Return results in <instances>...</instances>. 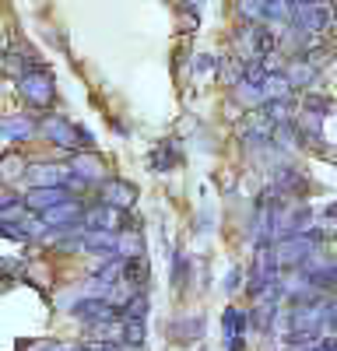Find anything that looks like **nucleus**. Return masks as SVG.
Wrapping results in <instances>:
<instances>
[{"label":"nucleus","mask_w":337,"mask_h":351,"mask_svg":"<svg viewBox=\"0 0 337 351\" xmlns=\"http://www.w3.org/2000/svg\"><path fill=\"white\" fill-rule=\"evenodd\" d=\"M320 239H323L320 228H313V232H295V236H281V239L274 243L281 267H295V263H305L309 256L316 253Z\"/></svg>","instance_id":"nucleus-1"},{"label":"nucleus","mask_w":337,"mask_h":351,"mask_svg":"<svg viewBox=\"0 0 337 351\" xmlns=\"http://www.w3.org/2000/svg\"><path fill=\"white\" fill-rule=\"evenodd\" d=\"M42 134L56 144V148H67V152H77V148H92V134L84 127H74L71 120H64V116H46L42 120Z\"/></svg>","instance_id":"nucleus-2"},{"label":"nucleus","mask_w":337,"mask_h":351,"mask_svg":"<svg viewBox=\"0 0 337 351\" xmlns=\"http://www.w3.org/2000/svg\"><path fill=\"white\" fill-rule=\"evenodd\" d=\"M18 92H21V99L28 102V106H49L53 102V95H56V88H53V74L49 71H42V67H36V71H28V74H21L18 77Z\"/></svg>","instance_id":"nucleus-3"},{"label":"nucleus","mask_w":337,"mask_h":351,"mask_svg":"<svg viewBox=\"0 0 337 351\" xmlns=\"http://www.w3.org/2000/svg\"><path fill=\"white\" fill-rule=\"evenodd\" d=\"M330 316L334 313L327 302H299L295 309H288V330H320Z\"/></svg>","instance_id":"nucleus-4"},{"label":"nucleus","mask_w":337,"mask_h":351,"mask_svg":"<svg viewBox=\"0 0 337 351\" xmlns=\"http://www.w3.org/2000/svg\"><path fill=\"white\" fill-rule=\"evenodd\" d=\"M28 183L32 186H74V169L71 165H56V162H39L28 165Z\"/></svg>","instance_id":"nucleus-5"},{"label":"nucleus","mask_w":337,"mask_h":351,"mask_svg":"<svg viewBox=\"0 0 337 351\" xmlns=\"http://www.w3.org/2000/svg\"><path fill=\"white\" fill-rule=\"evenodd\" d=\"M81 218H84V208L77 200H64V204H56V208L42 211V221L56 232H74L81 225Z\"/></svg>","instance_id":"nucleus-6"},{"label":"nucleus","mask_w":337,"mask_h":351,"mask_svg":"<svg viewBox=\"0 0 337 351\" xmlns=\"http://www.w3.org/2000/svg\"><path fill=\"white\" fill-rule=\"evenodd\" d=\"M330 11L323 8V4H316V0H313V4H299L295 8V28H302V32H309V36H320L323 32V28H330Z\"/></svg>","instance_id":"nucleus-7"},{"label":"nucleus","mask_w":337,"mask_h":351,"mask_svg":"<svg viewBox=\"0 0 337 351\" xmlns=\"http://www.w3.org/2000/svg\"><path fill=\"white\" fill-rule=\"evenodd\" d=\"M64 200H71V186H32L25 193L28 211H36V215L56 208V204H64Z\"/></svg>","instance_id":"nucleus-8"},{"label":"nucleus","mask_w":337,"mask_h":351,"mask_svg":"<svg viewBox=\"0 0 337 351\" xmlns=\"http://www.w3.org/2000/svg\"><path fill=\"white\" fill-rule=\"evenodd\" d=\"M102 200L109 204V208H116V211H127L134 208V200H137V186L127 183V180H102Z\"/></svg>","instance_id":"nucleus-9"},{"label":"nucleus","mask_w":337,"mask_h":351,"mask_svg":"<svg viewBox=\"0 0 337 351\" xmlns=\"http://www.w3.org/2000/svg\"><path fill=\"white\" fill-rule=\"evenodd\" d=\"M71 169H74V186L102 183V180H105V165L99 162V155H74Z\"/></svg>","instance_id":"nucleus-10"},{"label":"nucleus","mask_w":337,"mask_h":351,"mask_svg":"<svg viewBox=\"0 0 337 351\" xmlns=\"http://www.w3.org/2000/svg\"><path fill=\"white\" fill-rule=\"evenodd\" d=\"M221 327H225V348L239 351L242 348V337H246V327H249V316L242 309H225Z\"/></svg>","instance_id":"nucleus-11"},{"label":"nucleus","mask_w":337,"mask_h":351,"mask_svg":"<svg viewBox=\"0 0 337 351\" xmlns=\"http://www.w3.org/2000/svg\"><path fill=\"white\" fill-rule=\"evenodd\" d=\"M0 137L4 144H25L36 137V120H28V116H8L4 127H0Z\"/></svg>","instance_id":"nucleus-12"},{"label":"nucleus","mask_w":337,"mask_h":351,"mask_svg":"<svg viewBox=\"0 0 337 351\" xmlns=\"http://www.w3.org/2000/svg\"><path fill=\"white\" fill-rule=\"evenodd\" d=\"M120 218H116V208H109V204L102 200L99 208H88L81 218V228H116Z\"/></svg>","instance_id":"nucleus-13"},{"label":"nucleus","mask_w":337,"mask_h":351,"mask_svg":"<svg viewBox=\"0 0 337 351\" xmlns=\"http://www.w3.org/2000/svg\"><path fill=\"white\" fill-rule=\"evenodd\" d=\"M176 165H179V144L176 141H165V144H158V148L151 152V169L155 172H168Z\"/></svg>","instance_id":"nucleus-14"},{"label":"nucleus","mask_w":337,"mask_h":351,"mask_svg":"<svg viewBox=\"0 0 337 351\" xmlns=\"http://www.w3.org/2000/svg\"><path fill=\"white\" fill-rule=\"evenodd\" d=\"M309 278H313L316 288H337V260H320V263H309Z\"/></svg>","instance_id":"nucleus-15"},{"label":"nucleus","mask_w":337,"mask_h":351,"mask_svg":"<svg viewBox=\"0 0 337 351\" xmlns=\"http://www.w3.org/2000/svg\"><path fill=\"white\" fill-rule=\"evenodd\" d=\"M123 281L145 291V285H148V260H145V256L127 260V263H123Z\"/></svg>","instance_id":"nucleus-16"},{"label":"nucleus","mask_w":337,"mask_h":351,"mask_svg":"<svg viewBox=\"0 0 337 351\" xmlns=\"http://www.w3.org/2000/svg\"><path fill=\"white\" fill-rule=\"evenodd\" d=\"M116 253H120L123 260L145 256V239H140L137 232H120V239H116Z\"/></svg>","instance_id":"nucleus-17"},{"label":"nucleus","mask_w":337,"mask_h":351,"mask_svg":"<svg viewBox=\"0 0 337 351\" xmlns=\"http://www.w3.org/2000/svg\"><path fill=\"white\" fill-rule=\"evenodd\" d=\"M123 344L127 348H140V344H145V319L123 316Z\"/></svg>","instance_id":"nucleus-18"},{"label":"nucleus","mask_w":337,"mask_h":351,"mask_svg":"<svg viewBox=\"0 0 337 351\" xmlns=\"http://www.w3.org/2000/svg\"><path fill=\"white\" fill-rule=\"evenodd\" d=\"M239 14L246 21H267V0H239Z\"/></svg>","instance_id":"nucleus-19"},{"label":"nucleus","mask_w":337,"mask_h":351,"mask_svg":"<svg viewBox=\"0 0 337 351\" xmlns=\"http://www.w3.org/2000/svg\"><path fill=\"white\" fill-rule=\"evenodd\" d=\"M285 74L292 77V84H295V88H302V84H309V81L316 77V67H313V64H302V60H299V64L285 67Z\"/></svg>","instance_id":"nucleus-20"},{"label":"nucleus","mask_w":337,"mask_h":351,"mask_svg":"<svg viewBox=\"0 0 337 351\" xmlns=\"http://www.w3.org/2000/svg\"><path fill=\"white\" fill-rule=\"evenodd\" d=\"M21 169H25V162H21V158H14V155H8V158H4V180H14V176H18Z\"/></svg>","instance_id":"nucleus-21"},{"label":"nucleus","mask_w":337,"mask_h":351,"mask_svg":"<svg viewBox=\"0 0 337 351\" xmlns=\"http://www.w3.org/2000/svg\"><path fill=\"white\" fill-rule=\"evenodd\" d=\"M25 351H67V348L56 344V341H36V344H28Z\"/></svg>","instance_id":"nucleus-22"},{"label":"nucleus","mask_w":337,"mask_h":351,"mask_svg":"<svg viewBox=\"0 0 337 351\" xmlns=\"http://www.w3.org/2000/svg\"><path fill=\"white\" fill-rule=\"evenodd\" d=\"M173 278H176V285H179V288L186 285V253H179V256H176V274H173Z\"/></svg>","instance_id":"nucleus-23"},{"label":"nucleus","mask_w":337,"mask_h":351,"mask_svg":"<svg viewBox=\"0 0 337 351\" xmlns=\"http://www.w3.org/2000/svg\"><path fill=\"white\" fill-rule=\"evenodd\" d=\"M225 288H229V291L239 288V271H229V281H225Z\"/></svg>","instance_id":"nucleus-24"},{"label":"nucleus","mask_w":337,"mask_h":351,"mask_svg":"<svg viewBox=\"0 0 337 351\" xmlns=\"http://www.w3.org/2000/svg\"><path fill=\"white\" fill-rule=\"evenodd\" d=\"M330 32H334V39H337V14H334V21H330Z\"/></svg>","instance_id":"nucleus-25"},{"label":"nucleus","mask_w":337,"mask_h":351,"mask_svg":"<svg viewBox=\"0 0 337 351\" xmlns=\"http://www.w3.org/2000/svg\"><path fill=\"white\" fill-rule=\"evenodd\" d=\"M292 4H295V8H299V4H313V0H292Z\"/></svg>","instance_id":"nucleus-26"},{"label":"nucleus","mask_w":337,"mask_h":351,"mask_svg":"<svg viewBox=\"0 0 337 351\" xmlns=\"http://www.w3.org/2000/svg\"><path fill=\"white\" fill-rule=\"evenodd\" d=\"M190 4H193V8H201V4H204V0H190Z\"/></svg>","instance_id":"nucleus-27"}]
</instances>
